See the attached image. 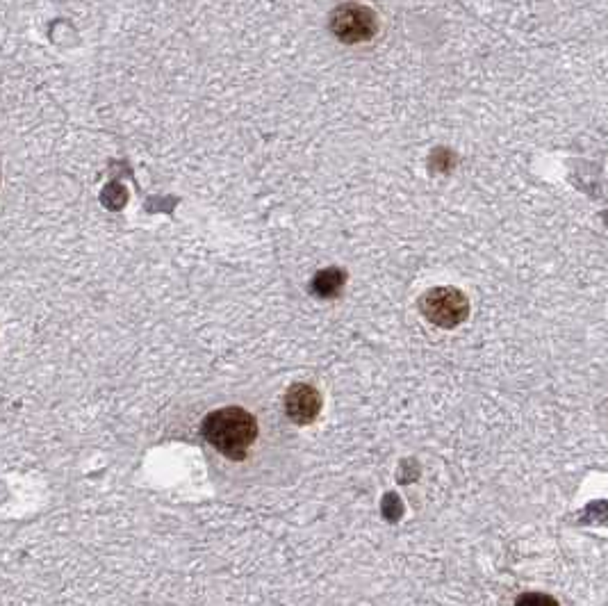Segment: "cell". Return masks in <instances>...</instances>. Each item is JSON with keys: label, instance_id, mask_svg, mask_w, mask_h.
I'll use <instances>...</instances> for the list:
<instances>
[{"label": "cell", "instance_id": "cell-7", "mask_svg": "<svg viewBox=\"0 0 608 606\" xmlns=\"http://www.w3.org/2000/svg\"><path fill=\"white\" fill-rule=\"evenodd\" d=\"M515 606H558V602L545 593H524Z\"/></svg>", "mask_w": 608, "mask_h": 606}, {"label": "cell", "instance_id": "cell-2", "mask_svg": "<svg viewBox=\"0 0 608 606\" xmlns=\"http://www.w3.org/2000/svg\"><path fill=\"white\" fill-rule=\"evenodd\" d=\"M419 310L440 329H456L470 315V301L456 288H433L422 294Z\"/></svg>", "mask_w": 608, "mask_h": 606}, {"label": "cell", "instance_id": "cell-5", "mask_svg": "<svg viewBox=\"0 0 608 606\" xmlns=\"http://www.w3.org/2000/svg\"><path fill=\"white\" fill-rule=\"evenodd\" d=\"M344 283H347V274H344V269L328 267V269H322V272H317L315 278H312L310 292L319 299H335L342 292Z\"/></svg>", "mask_w": 608, "mask_h": 606}, {"label": "cell", "instance_id": "cell-3", "mask_svg": "<svg viewBox=\"0 0 608 606\" xmlns=\"http://www.w3.org/2000/svg\"><path fill=\"white\" fill-rule=\"evenodd\" d=\"M328 26L342 44H363L376 35V14L365 5L347 3L335 7Z\"/></svg>", "mask_w": 608, "mask_h": 606}, {"label": "cell", "instance_id": "cell-8", "mask_svg": "<svg viewBox=\"0 0 608 606\" xmlns=\"http://www.w3.org/2000/svg\"><path fill=\"white\" fill-rule=\"evenodd\" d=\"M404 513V504L399 502L397 495H385L383 499V515L388 520H399V515Z\"/></svg>", "mask_w": 608, "mask_h": 606}, {"label": "cell", "instance_id": "cell-1", "mask_svg": "<svg viewBox=\"0 0 608 606\" xmlns=\"http://www.w3.org/2000/svg\"><path fill=\"white\" fill-rule=\"evenodd\" d=\"M201 433L221 456L230 461H244L246 452L258 438V422L244 408L228 406L205 415Z\"/></svg>", "mask_w": 608, "mask_h": 606}, {"label": "cell", "instance_id": "cell-6", "mask_svg": "<svg viewBox=\"0 0 608 606\" xmlns=\"http://www.w3.org/2000/svg\"><path fill=\"white\" fill-rule=\"evenodd\" d=\"M101 199H103V203H105V208H110V210H121L123 206H126V201H128V192H126V187H123L121 183H110V185L103 190Z\"/></svg>", "mask_w": 608, "mask_h": 606}, {"label": "cell", "instance_id": "cell-4", "mask_svg": "<svg viewBox=\"0 0 608 606\" xmlns=\"http://www.w3.org/2000/svg\"><path fill=\"white\" fill-rule=\"evenodd\" d=\"M322 411V395L310 383H294L285 392V413L294 424H310Z\"/></svg>", "mask_w": 608, "mask_h": 606}]
</instances>
